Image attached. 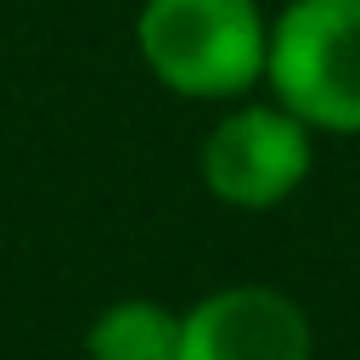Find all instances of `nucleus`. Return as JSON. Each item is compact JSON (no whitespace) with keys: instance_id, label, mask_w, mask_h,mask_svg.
Masks as SVG:
<instances>
[{"instance_id":"f257e3e1","label":"nucleus","mask_w":360,"mask_h":360,"mask_svg":"<svg viewBox=\"0 0 360 360\" xmlns=\"http://www.w3.org/2000/svg\"><path fill=\"white\" fill-rule=\"evenodd\" d=\"M135 51L186 101H236L264 84L270 22L259 0H141Z\"/></svg>"},{"instance_id":"f03ea898","label":"nucleus","mask_w":360,"mask_h":360,"mask_svg":"<svg viewBox=\"0 0 360 360\" xmlns=\"http://www.w3.org/2000/svg\"><path fill=\"white\" fill-rule=\"evenodd\" d=\"M264 84L315 135H360V0H287Z\"/></svg>"},{"instance_id":"7ed1b4c3","label":"nucleus","mask_w":360,"mask_h":360,"mask_svg":"<svg viewBox=\"0 0 360 360\" xmlns=\"http://www.w3.org/2000/svg\"><path fill=\"white\" fill-rule=\"evenodd\" d=\"M315 169V129L281 101L231 107L202 141V186L231 208H276Z\"/></svg>"},{"instance_id":"20e7f679","label":"nucleus","mask_w":360,"mask_h":360,"mask_svg":"<svg viewBox=\"0 0 360 360\" xmlns=\"http://www.w3.org/2000/svg\"><path fill=\"white\" fill-rule=\"evenodd\" d=\"M180 360H315V326L281 287H219L180 315Z\"/></svg>"},{"instance_id":"39448f33","label":"nucleus","mask_w":360,"mask_h":360,"mask_svg":"<svg viewBox=\"0 0 360 360\" xmlns=\"http://www.w3.org/2000/svg\"><path fill=\"white\" fill-rule=\"evenodd\" d=\"M90 360H180V315L158 298H118L84 332Z\"/></svg>"}]
</instances>
